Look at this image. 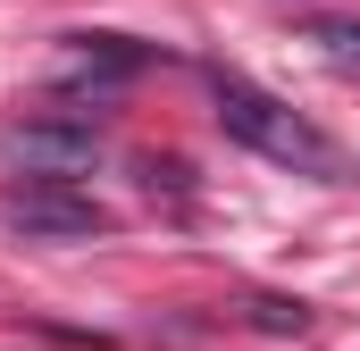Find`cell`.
<instances>
[{
  "label": "cell",
  "mask_w": 360,
  "mask_h": 351,
  "mask_svg": "<svg viewBox=\"0 0 360 351\" xmlns=\"http://www.w3.org/2000/svg\"><path fill=\"white\" fill-rule=\"evenodd\" d=\"M319 42H327V51H335L344 67H352V59H360V25H319Z\"/></svg>",
  "instance_id": "cell-4"
},
{
  "label": "cell",
  "mask_w": 360,
  "mask_h": 351,
  "mask_svg": "<svg viewBox=\"0 0 360 351\" xmlns=\"http://www.w3.org/2000/svg\"><path fill=\"white\" fill-rule=\"evenodd\" d=\"M0 218H8L17 234H34V243H76V234H101V226H109V209H101L92 192H76L68 176H34L25 192L0 201Z\"/></svg>",
  "instance_id": "cell-2"
},
{
  "label": "cell",
  "mask_w": 360,
  "mask_h": 351,
  "mask_svg": "<svg viewBox=\"0 0 360 351\" xmlns=\"http://www.w3.org/2000/svg\"><path fill=\"white\" fill-rule=\"evenodd\" d=\"M210 100H218V126H226V143L260 151L269 168L319 176V184H352V176H360V159L335 143V134H327V126H310L293 100L260 92L252 76H218V84H210Z\"/></svg>",
  "instance_id": "cell-1"
},
{
  "label": "cell",
  "mask_w": 360,
  "mask_h": 351,
  "mask_svg": "<svg viewBox=\"0 0 360 351\" xmlns=\"http://www.w3.org/2000/svg\"><path fill=\"white\" fill-rule=\"evenodd\" d=\"M260 326H276V335H302V326H310V310H302V301H260Z\"/></svg>",
  "instance_id": "cell-3"
}]
</instances>
